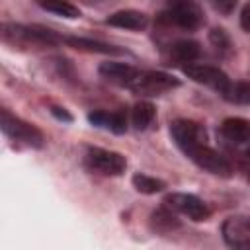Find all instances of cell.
<instances>
[{"label":"cell","mask_w":250,"mask_h":250,"mask_svg":"<svg viewBox=\"0 0 250 250\" xmlns=\"http://www.w3.org/2000/svg\"><path fill=\"white\" fill-rule=\"evenodd\" d=\"M150 227L156 232H168L172 229H178L180 227V221L172 215V211L168 207H162V209H156L150 215Z\"/></svg>","instance_id":"ac0fdd59"},{"label":"cell","mask_w":250,"mask_h":250,"mask_svg":"<svg viewBox=\"0 0 250 250\" xmlns=\"http://www.w3.org/2000/svg\"><path fill=\"white\" fill-rule=\"evenodd\" d=\"M154 113H156V109H154V105L150 102H139V104H135V107L131 111V121L135 125V129H139V131L146 129L152 123Z\"/></svg>","instance_id":"e0dca14e"},{"label":"cell","mask_w":250,"mask_h":250,"mask_svg":"<svg viewBox=\"0 0 250 250\" xmlns=\"http://www.w3.org/2000/svg\"><path fill=\"white\" fill-rule=\"evenodd\" d=\"M162 20L182 29H197L203 23V12L195 2L180 0V2H170L166 6Z\"/></svg>","instance_id":"5b68a950"},{"label":"cell","mask_w":250,"mask_h":250,"mask_svg":"<svg viewBox=\"0 0 250 250\" xmlns=\"http://www.w3.org/2000/svg\"><path fill=\"white\" fill-rule=\"evenodd\" d=\"M240 25H242L244 31L250 33V4H246L242 8V12H240Z\"/></svg>","instance_id":"603a6c76"},{"label":"cell","mask_w":250,"mask_h":250,"mask_svg":"<svg viewBox=\"0 0 250 250\" xmlns=\"http://www.w3.org/2000/svg\"><path fill=\"white\" fill-rule=\"evenodd\" d=\"M0 35L10 45L20 47H51L62 41L53 29L41 25H20V23H2Z\"/></svg>","instance_id":"6da1fadb"},{"label":"cell","mask_w":250,"mask_h":250,"mask_svg":"<svg viewBox=\"0 0 250 250\" xmlns=\"http://www.w3.org/2000/svg\"><path fill=\"white\" fill-rule=\"evenodd\" d=\"M223 238L230 250H250V221L230 217L223 223Z\"/></svg>","instance_id":"30bf717a"},{"label":"cell","mask_w":250,"mask_h":250,"mask_svg":"<svg viewBox=\"0 0 250 250\" xmlns=\"http://www.w3.org/2000/svg\"><path fill=\"white\" fill-rule=\"evenodd\" d=\"M184 72L188 74V78H191L193 82H199V84H205L209 88H213L215 92H219L221 96H225L230 88V78L217 66H211V64H186L184 66Z\"/></svg>","instance_id":"52a82bcc"},{"label":"cell","mask_w":250,"mask_h":250,"mask_svg":"<svg viewBox=\"0 0 250 250\" xmlns=\"http://www.w3.org/2000/svg\"><path fill=\"white\" fill-rule=\"evenodd\" d=\"M100 76L111 84H117V86H123V88H131L133 82L139 78L141 70L131 66V64H125V62H113V61H107V62H102L100 68H98Z\"/></svg>","instance_id":"8fae6325"},{"label":"cell","mask_w":250,"mask_h":250,"mask_svg":"<svg viewBox=\"0 0 250 250\" xmlns=\"http://www.w3.org/2000/svg\"><path fill=\"white\" fill-rule=\"evenodd\" d=\"M246 154H248V158H250V148H248V152H246Z\"/></svg>","instance_id":"484cf974"},{"label":"cell","mask_w":250,"mask_h":250,"mask_svg":"<svg viewBox=\"0 0 250 250\" xmlns=\"http://www.w3.org/2000/svg\"><path fill=\"white\" fill-rule=\"evenodd\" d=\"M133 188L141 193H146V195H152V193H158L166 188V184L154 176H148V174H135L133 176Z\"/></svg>","instance_id":"d6986e66"},{"label":"cell","mask_w":250,"mask_h":250,"mask_svg":"<svg viewBox=\"0 0 250 250\" xmlns=\"http://www.w3.org/2000/svg\"><path fill=\"white\" fill-rule=\"evenodd\" d=\"M0 127H2L6 137H10L12 141H16L23 146H31V148H41L43 146L41 131L37 127H33L31 123L12 115L8 109L0 111Z\"/></svg>","instance_id":"7a4b0ae2"},{"label":"cell","mask_w":250,"mask_h":250,"mask_svg":"<svg viewBox=\"0 0 250 250\" xmlns=\"http://www.w3.org/2000/svg\"><path fill=\"white\" fill-rule=\"evenodd\" d=\"M84 164L88 170L102 174V176H119L125 172L127 160L123 154L115 150H105V148H88L84 156Z\"/></svg>","instance_id":"277c9868"},{"label":"cell","mask_w":250,"mask_h":250,"mask_svg":"<svg viewBox=\"0 0 250 250\" xmlns=\"http://www.w3.org/2000/svg\"><path fill=\"white\" fill-rule=\"evenodd\" d=\"M164 207L178 211V213L189 217L191 221H205L209 217V207L193 193H180V191L168 193L164 197Z\"/></svg>","instance_id":"ba28073f"},{"label":"cell","mask_w":250,"mask_h":250,"mask_svg":"<svg viewBox=\"0 0 250 250\" xmlns=\"http://www.w3.org/2000/svg\"><path fill=\"white\" fill-rule=\"evenodd\" d=\"M209 41H211V45H213L217 51H221V53H227V51L230 49V39H229V35L225 33V29H221V27H215V29L209 33Z\"/></svg>","instance_id":"7402d4cb"},{"label":"cell","mask_w":250,"mask_h":250,"mask_svg":"<svg viewBox=\"0 0 250 250\" xmlns=\"http://www.w3.org/2000/svg\"><path fill=\"white\" fill-rule=\"evenodd\" d=\"M221 133L225 135V139L242 145V143H250V119H242V117H229L223 121L221 125Z\"/></svg>","instance_id":"7c38bea8"},{"label":"cell","mask_w":250,"mask_h":250,"mask_svg":"<svg viewBox=\"0 0 250 250\" xmlns=\"http://www.w3.org/2000/svg\"><path fill=\"white\" fill-rule=\"evenodd\" d=\"M225 100H229L230 104H238V105H250V80H240V82H232L229 92L223 96Z\"/></svg>","instance_id":"ffe728a7"},{"label":"cell","mask_w":250,"mask_h":250,"mask_svg":"<svg viewBox=\"0 0 250 250\" xmlns=\"http://www.w3.org/2000/svg\"><path fill=\"white\" fill-rule=\"evenodd\" d=\"M178 86H180V80L174 78L172 74L160 72V70H146L139 74V78L133 82L129 90L137 96H158Z\"/></svg>","instance_id":"8992f818"},{"label":"cell","mask_w":250,"mask_h":250,"mask_svg":"<svg viewBox=\"0 0 250 250\" xmlns=\"http://www.w3.org/2000/svg\"><path fill=\"white\" fill-rule=\"evenodd\" d=\"M39 6L47 12H53L62 18H78L80 16V10L76 6H72L70 2H62V0H47V2H39Z\"/></svg>","instance_id":"44dd1931"},{"label":"cell","mask_w":250,"mask_h":250,"mask_svg":"<svg viewBox=\"0 0 250 250\" xmlns=\"http://www.w3.org/2000/svg\"><path fill=\"white\" fill-rule=\"evenodd\" d=\"M64 43H68L74 49L80 51H92V53H105V55H121V49H115L113 45L107 43H100V41H92V39H84V37H62Z\"/></svg>","instance_id":"2e32d148"},{"label":"cell","mask_w":250,"mask_h":250,"mask_svg":"<svg viewBox=\"0 0 250 250\" xmlns=\"http://www.w3.org/2000/svg\"><path fill=\"white\" fill-rule=\"evenodd\" d=\"M199 53H201V47L193 39H180L170 47V57L178 62L193 64V61L199 57Z\"/></svg>","instance_id":"9a60e30c"},{"label":"cell","mask_w":250,"mask_h":250,"mask_svg":"<svg viewBox=\"0 0 250 250\" xmlns=\"http://www.w3.org/2000/svg\"><path fill=\"white\" fill-rule=\"evenodd\" d=\"M90 123L98 125V127H105L113 133H125L127 129V115L125 111H113V113H105V111H94L88 115Z\"/></svg>","instance_id":"5bb4252c"},{"label":"cell","mask_w":250,"mask_h":250,"mask_svg":"<svg viewBox=\"0 0 250 250\" xmlns=\"http://www.w3.org/2000/svg\"><path fill=\"white\" fill-rule=\"evenodd\" d=\"M170 133H172V139L176 141V145L182 148V150H188L195 145H203L207 141V135H205V129L195 123V121H189V119H178L170 125Z\"/></svg>","instance_id":"9c48e42d"},{"label":"cell","mask_w":250,"mask_h":250,"mask_svg":"<svg viewBox=\"0 0 250 250\" xmlns=\"http://www.w3.org/2000/svg\"><path fill=\"white\" fill-rule=\"evenodd\" d=\"M186 152V156L191 160V162H195L199 168H203V170H207V172H211V174H215V176H221V178H230L232 176V166H230V162L221 154V152H217L215 148H211L209 145H195V146H191V148H188V150H184Z\"/></svg>","instance_id":"3957f363"},{"label":"cell","mask_w":250,"mask_h":250,"mask_svg":"<svg viewBox=\"0 0 250 250\" xmlns=\"http://www.w3.org/2000/svg\"><path fill=\"white\" fill-rule=\"evenodd\" d=\"M146 16L139 10H119L107 18V23L113 27H123V29H143L146 27Z\"/></svg>","instance_id":"4fadbf2b"},{"label":"cell","mask_w":250,"mask_h":250,"mask_svg":"<svg viewBox=\"0 0 250 250\" xmlns=\"http://www.w3.org/2000/svg\"><path fill=\"white\" fill-rule=\"evenodd\" d=\"M53 115H57L59 119H64V121H72V115L68 111H64V107H51Z\"/></svg>","instance_id":"cb8c5ba5"},{"label":"cell","mask_w":250,"mask_h":250,"mask_svg":"<svg viewBox=\"0 0 250 250\" xmlns=\"http://www.w3.org/2000/svg\"><path fill=\"white\" fill-rule=\"evenodd\" d=\"M213 6H215L217 10H221V12H225V14H227V12H230V10L234 8V2H215Z\"/></svg>","instance_id":"d4e9b609"}]
</instances>
